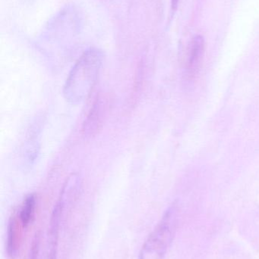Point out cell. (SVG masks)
Here are the masks:
<instances>
[{
    "label": "cell",
    "instance_id": "9",
    "mask_svg": "<svg viewBox=\"0 0 259 259\" xmlns=\"http://www.w3.org/2000/svg\"><path fill=\"white\" fill-rule=\"evenodd\" d=\"M178 2L179 0H171V6L173 10H176L177 8Z\"/></svg>",
    "mask_w": 259,
    "mask_h": 259
},
{
    "label": "cell",
    "instance_id": "6",
    "mask_svg": "<svg viewBox=\"0 0 259 259\" xmlns=\"http://www.w3.org/2000/svg\"><path fill=\"white\" fill-rule=\"evenodd\" d=\"M36 207V198L33 194L29 195L24 199L19 211L20 223L23 228H28L34 220Z\"/></svg>",
    "mask_w": 259,
    "mask_h": 259
},
{
    "label": "cell",
    "instance_id": "1",
    "mask_svg": "<svg viewBox=\"0 0 259 259\" xmlns=\"http://www.w3.org/2000/svg\"><path fill=\"white\" fill-rule=\"evenodd\" d=\"M103 64V53L91 48L85 51L71 68L63 87L66 101L78 105L86 100L96 84Z\"/></svg>",
    "mask_w": 259,
    "mask_h": 259
},
{
    "label": "cell",
    "instance_id": "8",
    "mask_svg": "<svg viewBox=\"0 0 259 259\" xmlns=\"http://www.w3.org/2000/svg\"><path fill=\"white\" fill-rule=\"evenodd\" d=\"M41 237L40 234H36L33 241H32L31 246H30V252H29L28 258L27 259H38L40 252V241H41Z\"/></svg>",
    "mask_w": 259,
    "mask_h": 259
},
{
    "label": "cell",
    "instance_id": "7",
    "mask_svg": "<svg viewBox=\"0 0 259 259\" xmlns=\"http://www.w3.org/2000/svg\"><path fill=\"white\" fill-rule=\"evenodd\" d=\"M18 228L16 217L12 215L9 221L7 228V240H6V252L9 258L14 259L18 255Z\"/></svg>",
    "mask_w": 259,
    "mask_h": 259
},
{
    "label": "cell",
    "instance_id": "3",
    "mask_svg": "<svg viewBox=\"0 0 259 259\" xmlns=\"http://www.w3.org/2000/svg\"><path fill=\"white\" fill-rule=\"evenodd\" d=\"M205 53V39L201 35H196L190 41L186 62V80L192 83L199 74Z\"/></svg>",
    "mask_w": 259,
    "mask_h": 259
},
{
    "label": "cell",
    "instance_id": "2",
    "mask_svg": "<svg viewBox=\"0 0 259 259\" xmlns=\"http://www.w3.org/2000/svg\"><path fill=\"white\" fill-rule=\"evenodd\" d=\"M179 207L170 205L144 242L138 259H164L177 229Z\"/></svg>",
    "mask_w": 259,
    "mask_h": 259
},
{
    "label": "cell",
    "instance_id": "4",
    "mask_svg": "<svg viewBox=\"0 0 259 259\" xmlns=\"http://www.w3.org/2000/svg\"><path fill=\"white\" fill-rule=\"evenodd\" d=\"M63 202L59 199L53 208L50 218L48 236H47V249L45 259H57L58 246H59V228L63 214Z\"/></svg>",
    "mask_w": 259,
    "mask_h": 259
},
{
    "label": "cell",
    "instance_id": "5",
    "mask_svg": "<svg viewBox=\"0 0 259 259\" xmlns=\"http://www.w3.org/2000/svg\"><path fill=\"white\" fill-rule=\"evenodd\" d=\"M106 111V100H103V98L97 99L84 122V135L91 137L97 133L101 127Z\"/></svg>",
    "mask_w": 259,
    "mask_h": 259
}]
</instances>
